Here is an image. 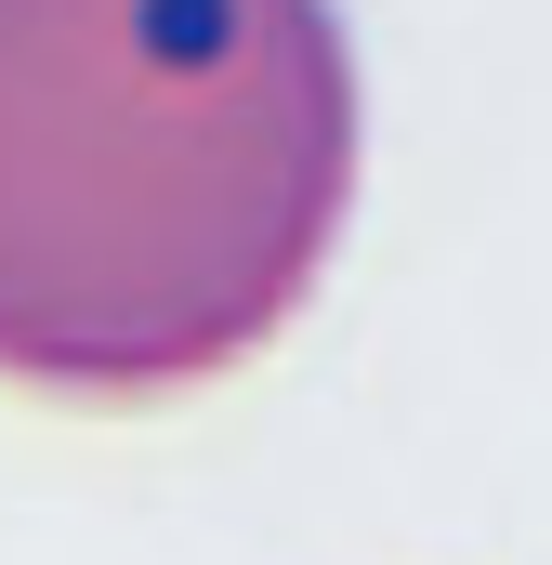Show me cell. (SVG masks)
<instances>
[{
  "mask_svg": "<svg viewBox=\"0 0 552 565\" xmlns=\"http://www.w3.org/2000/svg\"><path fill=\"white\" fill-rule=\"evenodd\" d=\"M355 184L342 0H0V382L158 408L251 369Z\"/></svg>",
  "mask_w": 552,
  "mask_h": 565,
  "instance_id": "cell-1",
  "label": "cell"
}]
</instances>
